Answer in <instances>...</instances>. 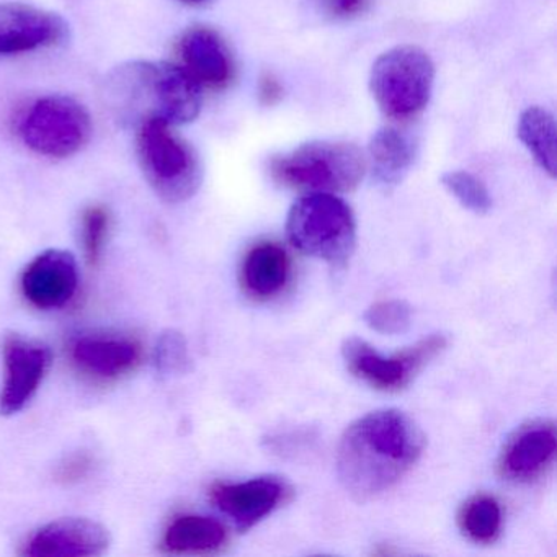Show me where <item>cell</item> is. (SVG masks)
<instances>
[{
    "label": "cell",
    "instance_id": "cell-1",
    "mask_svg": "<svg viewBox=\"0 0 557 557\" xmlns=\"http://www.w3.org/2000/svg\"><path fill=\"white\" fill-rule=\"evenodd\" d=\"M425 448V435L407 413L383 409L355 420L337 449V474L355 500H371L397 484Z\"/></svg>",
    "mask_w": 557,
    "mask_h": 557
},
{
    "label": "cell",
    "instance_id": "cell-2",
    "mask_svg": "<svg viewBox=\"0 0 557 557\" xmlns=\"http://www.w3.org/2000/svg\"><path fill=\"white\" fill-rule=\"evenodd\" d=\"M103 86L110 112L132 128L151 120L187 125L198 119L203 106L201 87L178 64L162 61L120 64Z\"/></svg>",
    "mask_w": 557,
    "mask_h": 557
},
{
    "label": "cell",
    "instance_id": "cell-3",
    "mask_svg": "<svg viewBox=\"0 0 557 557\" xmlns=\"http://www.w3.org/2000/svg\"><path fill=\"white\" fill-rule=\"evenodd\" d=\"M136 152L146 181L168 203H184L200 190L203 182L200 156L169 123L151 120L139 125Z\"/></svg>",
    "mask_w": 557,
    "mask_h": 557
},
{
    "label": "cell",
    "instance_id": "cell-4",
    "mask_svg": "<svg viewBox=\"0 0 557 557\" xmlns=\"http://www.w3.org/2000/svg\"><path fill=\"white\" fill-rule=\"evenodd\" d=\"M276 184L293 190L351 191L360 185L367 159L357 146L341 141H311L270 161Z\"/></svg>",
    "mask_w": 557,
    "mask_h": 557
},
{
    "label": "cell",
    "instance_id": "cell-5",
    "mask_svg": "<svg viewBox=\"0 0 557 557\" xmlns=\"http://www.w3.org/2000/svg\"><path fill=\"white\" fill-rule=\"evenodd\" d=\"M286 231L293 246L332 267H344L357 243V224L350 207L324 191L306 195L293 205Z\"/></svg>",
    "mask_w": 557,
    "mask_h": 557
},
{
    "label": "cell",
    "instance_id": "cell-6",
    "mask_svg": "<svg viewBox=\"0 0 557 557\" xmlns=\"http://www.w3.org/2000/svg\"><path fill=\"white\" fill-rule=\"evenodd\" d=\"M435 67L425 51L397 47L373 64L370 89L384 115L409 122L425 110L432 96Z\"/></svg>",
    "mask_w": 557,
    "mask_h": 557
},
{
    "label": "cell",
    "instance_id": "cell-7",
    "mask_svg": "<svg viewBox=\"0 0 557 557\" xmlns=\"http://www.w3.org/2000/svg\"><path fill=\"white\" fill-rule=\"evenodd\" d=\"M92 119L73 97L47 96L35 100L17 122V135L35 154L48 159L76 156L92 138Z\"/></svg>",
    "mask_w": 557,
    "mask_h": 557
},
{
    "label": "cell",
    "instance_id": "cell-8",
    "mask_svg": "<svg viewBox=\"0 0 557 557\" xmlns=\"http://www.w3.org/2000/svg\"><path fill=\"white\" fill-rule=\"evenodd\" d=\"M446 347L448 338L443 334H433L412 347L384 357L361 338L350 337L342 345V357L348 371L368 386L384 393H399L422 373L430 361L442 355Z\"/></svg>",
    "mask_w": 557,
    "mask_h": 557
},
{
    "label": "cell",
    "instance_id": "cell-9",
    "mask_svg": "<svg viewBox=\"0 0 557 557\" xmlns=\"http://www.w3.org/2000/svg\"><path fill=\"white\" fill-rule=\"evenodd\" d=\"M70 38V24L60 14L24 2L0 4V60L57 50Z\"/></svg>",
    "mask_w": 557,
    "mask_h": 557
},
{
    "label": "cell",
    "instance_id": "cell-10",
    "mask_svg": "<svg viewBox=\"0 0 557 557\" xmlns=\"http://www.w3.org/2000/svg\"><path fill=\"white\" fill-rule=\"evenodd\" d=\"M4 383L0 391V416H15L27 407L40 389L51 367L50 348L21 334L5 335L2 342Z\"/></svg>",
    "mask_w": 557,
    "mask_h": 557
},
{
    "label": "cell",
    "instance_id": "cell-11",
    "mask_svg": "<svg viewBox=\"0 0 557 557\" xmlns=\"http://www.w3.org/2000/svg\"><path fill=\"white\" fill-rule=\"evenodd\" d=\"M292 488L275 475L246 482H218L211 487L213 504L236 523L240 531L250 530L288 500Z\"/></svg>",
    "mask_w": 557,
    "mask_h": 557
},
{
    "label": "cell",
    "instance_id": "cell-12",
    "mask_svg": "<svg viewBox=\"0 0 557 557\" xmlns=\"http://www.w3.org/2000/svg\"><path fill=\"white\" fill-rule=\"evenodd\" d=\"M110 546V534L103 524L89 518H61L37 531L25 544L30 557L102 556Z\"/></svg>",
    "mask_w": 557,
    "mask_h": 557
},
{
    "label": "cell",
    "instance_id": "cell-13",
    "mask_svg": "<svg viewBox=\"0 0 557 557\" xmlns=\"http://www.w3.org/2000/svg\"><path fill=\"white\" fill-rule=\"evenodd\" d=\"M79 283L76 259L66 250L50 249L32 260L22 275V292L35 308L50 311L66 306Z\"/></svg>",
    "mask_w": 557,
    "mask_h": 557
},
{
    "label": "cell",
    "instance_id": "cell-14",
    "mask_svg": "<svg viewBox=\"0 0 557 557\" xmlns=\"http://www.w3.org/2000/svg\"><path fill=\"white\" fill-rule=\"evenodd\" d=\"M178 66L200 87L221 90L234 77V61L220 34L210 27H191L177 44Z\"/></svg>",
    "mask_w": 557,
    "mask_h": 557
},
{
    "label": "cell",
    "instance_id": "cell-15",
    "mask_svg": "<svg viewBox=\"0 0 557 557\" xmlns=\"http://www.w3.org/2000/svg\"><path fill=\"white\" fill-rule=\"evenodd\" d=\"M557 436L553 422L541 420L521 426L502 451V475L508 481L531 482L550 468L556 458Z\"/></svg>",
    "mask_w": 557,
    "mask_h": 557
},
{
    "label": "cell",
    "instance_id": "cell-16",
    "mask_svg": "<svg viewBox=\"0 0 557 557\" xmlns=\"http://www.w3.org/2000/svg\"><path fill=\"white\" fill-rule=\"evenodd\" d=\"M71 357L84 373L99 380H115L139 363L141 345L115 335H86L74 342Z\"/></svg>",
    "mask_w": 557,
    "mask_h": 557
},
{
    "label": "cell",
    "instance_id": "cell-17",
    "mask_svg": "<svg viewBox=\"0 0 557 557\" xmlns=\"http://www.w3.org/2000/svg\"><path fill=\"white\" fill-rule=\"evenodd\" d=\"M292 260L275 243H260L246 253L240 269L244 292L253 299H270L288 285Z\"/></svg>",
    "mask_w": 557,
    "mask_h": 557
},
{
    "label": "cell",
    "instance_id": "cell-18",
    "mask_svg": "<svg viewBox=\"0 0 557 557\" xmlns=\"http://www.w3.org/2000/svg\"><path fill=\"white\" fill-rule=\"evenodd\" d=\"M373 177L381 187L393 188L404 181L416 161V143L397 128H381L370 143Z\"/></svg>",
    "mask_w": 557,
    "mask_h": 557
},
{
    "label": "cell",
    "instance_id": "cell-19",
    "mask_svg": "<svg viewBox=\"0 0 557 557\" xmlns=\"http://www.w3.org/2000/svg\"><path fill=\"white\" fill-rule=\"evenodd\" d=\"M227 544L221 521L203 515H178L165 528L162 547L172 554H211Z\"/></svg>",
    "mask_w": 557,
    "mask_h": 557
},
{
    "label": "cell",
    "instance_id": "cell-20",
    "mask_svg": "<svg viewBox=\"0 0 557 557\" xmlns=\"http://www.w3.org/2000/svg\"><path fill=\"white\" fill-rule=\"evenodd\" d=\"M557 128L554 116L540 107H530L518 120V138L546 174L556 177Z\"/></svg>",
    "mask_w": 557,
    "mask_h": 557
},
{
    "label": "cell",
    "instance_id": "cell-21",
    "mask_svg": "<svg viewBox=\"0 0 557 557\" xmlns=\"http://www.w3.org/2000/svg\"><path fill=\"white\" fill-rule=\"evenodd\" d=\"M502 507L497 498L487 494L474 495L465 502L458 515L459 528L465 536L479 544H491L502 531Z\"/></svg>",
    "mask_w": 557,
    "mask_h": 557
},
{
    "label": "cell",
    "instance_id": "cell-22",
    "mask_svg": "<svg viewBox=\"0 0 557 557\" xmlns=\"http://www.w3.org/2000/svg\"><path fill=\"white\" fill-rule=\"evenodd\" d=\"M442 184L466 210L475 214H485L491 211V194L485 185L469 172H448L443 175Z\"/></svg>",
    "mask_w": 557,
    "mask_h": 557
},
{
    "label": "cell",
    "instance_id": "cell-23",
    "mask_svg": "<svg viewBox=\"0 0 557 557\" xmlns=\"http://www.w3.org/2000/svg\"><path fill=\"white\" fill-rule=\"evenodd\" d=\"M363 319L373 331L380 334L399 335L409 331L412 324V309L400 299H387L370 306Z\"/></svg>",
    "mask_w": 557,
    "mask_h": 557
},
{
    "label": "cell",
    "instance_id": "cell-24",
    "mask_svg": "<svg viewBox=\"0 0 557 557\" xmlns=\"http://www.w3.org/2000/svg\"><path fill=\"white\" fill-rule=\"evenodd\" d=\"M156 367L162 376H182L191 370L190 351L184 335L177 331H168L159 337L156 345Z\"/></svg>",
    "mask_w": 557,
    "mask_h": 557
},
{
    "label": "cell",
    "instance_id": "cell-25",
    "mask_svg": "<svg viewBox=\"0 0 557 557\" xmlns=\"http://www.w3.org/2000/svg\"><path fill=\"white\" fill-rule=\"evenodd\" d=\"M110 226H112V216L102 205H92L84 210L81 233H83L84 252L92 265H96L102 256Z\"/></svg>",
    "mask_w": 557,
    "mask_h": 557
},
{
    "label": "cell",
    "instance_id": "cell-26",
    "mask_svg": "<svg viewBox=\"0 0 557 557\" xmlns=\"http://www.w3.org/2000/svg\"><path fill=\"white\" fill-rule=\"evenodd\" d=\"M94 465L96 461L89 453H74L58 466L57 479L67 485L79 484L81 481L89 478Z\"/></svg>",
    "mask_w": 557,
    "mask_h": 557
},
{
    "label": "cell",
    "instance_id": "cell-27",
    "mask_svg": "<svg viewBox=\"0 0 557 557\" xmlns=\"http://www.w3.org/2000/svg\"><path fill=\"white\" fill-rule=\"evenodd\" d=\"M322 11L334 21H351L360 17L373 4V0H321Z\"/></svg>",
    "mask_w": 557,
    "mask_h": 557
},
{
    "label": "cell",
    "instance_id": "cell-28",
    "mask_svg": "<svg viewBox=\"0 0 557 557\" xmlns=\"http://www.w3.org/2000/svg\"><path fill=\"white\" fill-rule=\"evenodd\" d=\"M283 97V87L272 73L263 74L259 83V99L263 106L272 107Z\"/></svg>",
    "mask_w": 557,
    "mask_h": 557
},
{
    "label": "cell",
    "instance_id": "cell-29",
    "mask_svg": "<svg viewBox=\"0 0 557 557\" xmlns=\"http://www.w3.org/2000/svg\"><path fill=\"white\" fill-rule=\"evenodd\" d=\"M181 2H184V4L187 5H195V8H197V5L207 4V2H210V0H181Z\"/></svg>",
    "mask_w": 557,
    "mask_h": 557
}]
</instances>
